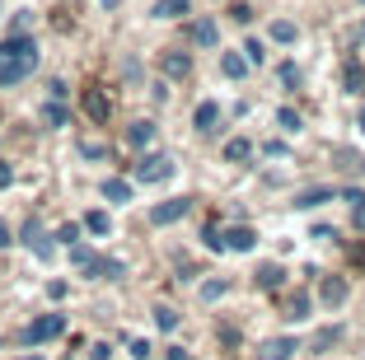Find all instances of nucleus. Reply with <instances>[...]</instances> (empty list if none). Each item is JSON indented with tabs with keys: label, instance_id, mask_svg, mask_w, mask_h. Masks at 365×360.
<instances>
[{
	"label": "nucleus",
	"instance_id": "1",
	"mask_svg": "<svg viewBox=\"0 0 365 360\" xmlns=\"http://www.w3.org/2000/svg\"><path fill=\"white\" fill-rule=\"evenodd\" d=\"M33 71H38V43H33V33H10L0 43V89H14Z\"/></svg>",
	"mask_w": 365,
	"mask_h": 360
},
{
	"label": "nucleus",
	"instance_id": "2",
	"mask_svg": "<svg viewBox=\"0 0 365 360\" xmlns=\"http://www.w3.org/2000/svg\"><path fill=\"white\" fill-rule=\"evenodd\" d=\"M19 239H24V248H29L33 257H43V262H47V257L56 253L52 234H47V230H43V225H38V220H29V225H24V230H19Z\"/></svg>",
	"mask_w": 365,
	"mask_h": 360
},
{
	"label": "nucleus",
	"instance_id": "3",
	"mask_svg": "<svg viewBox=\"0 0 365 360\" xmlns=\"http://www.w3.org/2000/svg\"><path fill=\"white\" fill-rule=\"evenodd\" d=\"M136 178H140V182H169V178H173V159H169V155H140Z\"/></svg>",
	"mask_w": 365,
	"mask_h": 360
},
{
	"label": "nucleus",
	"instance_id": "4",
	"mask_svg": "<svg viewBox=\"0 0 365 360\" xmlns=\"http://www.w3.org/2000/svg\"><path fill=\"white\" fill-rule=\"evenodd\" d=\"M192 211V197H169V202H160V206H150V225H178L182 215Z\"/></svg>",
	"mask_w": 365,
	"mask_h": 360
},
{
	"label": "nucleus",
	"instance_id": "5",
	"mask_svg": "<svg viewBox=\"0 0 365 360\" xmlns=\"http://www.w3.org/2000/svg\"><path fill=\"white\" fill-rule=\"evenodd\" d=\"M61 328H66V318H61V314H43V318H33V323H29V332H24V337H29L33 346H43V341L61 337Z\"/></svg>",
	"mask_w": 365,
	"mask_h": 360
},
{
	"label": "nucleus",
	"instance_id": "6",
	"mask_svg": "<svg viewBox=\"0 0 365 360\" xmlns=\"http://www.w3.org/2000/svg\"><path fill=\"white\" fill-rule=\"evenodd\" d=\"M80 108H85V117H89V122H98V127H103L108 113H113V103H108V94L98 85H89L85 94H80Z\"/></svg>",
	"mask_w": 365,
	"mask_h": 360
},
{
	"label": "nucleus",
	"instance_id": "7",
	"mask_svg": "<svg viewBox=\"0 0 365 360\" xmlns=\"http://www.w3.org/2000/svg\"><path fill=\"white\" fill-rule=\"evenodd\" d=\"M346 295H351V286H346V276H323V286H319V299L323 309H342Z\"/></svg>",
	"mask_w": 365,
	"mask_h": 360
},
{
	"label": "nucleus",
	"instance_id": "8",
	"mask_svg": "<svg viewBox=\"0 0 365 360\" xmlns=\"http://www.w3.org/2000/svg\"><path fill=\"white\" fill-rule=\"evenodd\" d=\"M230 253H253L258 248V230H248V225H235V230H220Z\"/></svg>",
	"mask_w": 365,
	"mask_h": 360
},
{
	"label": "nucleus",
	"instance_id": "9",
	"mask_svg": "<svg viewBox=\"0 0 365 360\" xmlns=\"http://www.w3.org/2000/svg\"><path fill=\"white\" fill-rule=\"evenodd\" d=\"M160 71L169 75V80H187V75H192V56L178 52V47H169V52L160 56Z\"/></svg>",
	"mask_w": 365,
	"mask_h": 360
},
{
	"label": "nucleus",
	"instance_id": "10",
	"mask_svg": "<svg viewBox=\"0 0 365 360\" xmlns=\"http://www.w3.org/2000/svg\"><path fill=\"white\" fill-rule=\"evenodd\" d=\"M71 267H76L80 276H98V267H103V257H98L94 248H85V244H71Z\"/></svg>",
	"mask_w": 365,
	"mask_h": 360
},
{
	"label": "nucleus",
	"instance_id": "11",
	"mask_svg": "<svg viewBox=\"0 0 365 360\" xmlns=\"http://www.w3.org/2000/svg\"><path fill=\"white\" fill-rule=\"evenodd\" d=\"M295 351H300V346H295V337H267L258 346V360H290Z\"/></svg>",
	"mask_w": 365,
	"mask_h": 360
},
{
	"label": "nucleus",
	"instance_id": "12",
	"mask_svg": "<svg viewBox=\"0 0 365 360\" xmlns=\"http://www.w3.org/2000/svg\"><path fill=\"white\" fill-rule=\"evenodd\" d=\"M333 164L346 173V178H365V159L356 155V150H346V145H337V150H333Z\"/></svg>",
	"mask_w": 365,
	"mask_h": 360
},
{
	"label": "nucleus",
	"instance_id": "13",
	"mask_svg": "<svg viewBox=\"0 0 365 360\" xmlns=\"http://www.w3.org/2000/svg\"><path fill=\"white\" fill-rule=\"evenodd\" d=\"M337 192L333 187H304V192H295V211H319L323 202H333Z\"/></svg>",
	"mask_w": 365,
	"mask_h": 360
},
{
	"label": "nucleus",
	"instance_id": "14",
	"mask_svg": "<svg viewBox=\"0 0 365 360\" xmlns=\"http://www.w3.org/2000/svg\"><path fill=\"white\" fill-rule=\"evenodd\" d=\"M187 10H192V0H155V5H150V19L169 24V19H178V14H187Z\"/></svg>",
	"mask_w": 365,
	"mask_h": 360
},
{
	"label": "nucleus",
	"instance_id": "15",
	"mask_svg": "<svg viewBox=\"0 0 365 360\" xmlns=\"http://www.w3.org/2000/svg\"><path fill=\"white\" fill-rule=\"evenodd\" d=\"M253 281H258V290H277L281 281H286V267L281 262H262L258 272H253Z\"/></svg>",
	"mask_w": 365,
	"mask_h": 360
},
{
	"label": "nucleus",
	"instance_id": "16",
	"mask_svg": "<svg viewBox=\"0 0 365 360\" xmlns=\"http://www.w3.org/2000/svg\"><path fill=\"white\" fill-rule=\"evenodd\" d=\"M342 89H346V94H365V66L361 61L342 66Z\"/></svg>",
	"mask_w": 365,
	"mask_h": 360
},
{
	"label": "nucleus",
	"instance_id": "17",
	"mask_svg": "<svg viewBox=\"0 0 365 360\" xmlns=\"http://www.w3.org/2000/svg\"><path fill=\"white\" fill-rule=\"evenodd\" d=\"M192 43H197V47H215V43H220V29H215V19H197V24H192Z\"/></svg>",
	"mask_w": 365,
	"mask_h": 360
},
{
	"label": "nucleus",
	"instance_id": "18",
	"mask_svg": "<svg viewBox=\"0 0 365 360\" xmlns=\"http://www.w3.org/2000/svg\"><path fill=\"white\" fill-rule=\"evenodd\" d=\"M309 309H314V299L304 295V290H295V295H290V304H286V318H290V323H304V318H309Z\"/></svg>",
	"mask_w": 365,
	"mask_h": 360
},
{
	"label": "nucleus",
	"instance_id": "19",
	"mask_svg": "<svg viewBox=\"0 0 365 360\" xmlns=\"http://www.w3.org/2000/svg\"><path fill=\"white\" fill-rule=\"evenodd\" d=\"M127 140H131L136 150L155 145V122H131V127H127Z\"/></svg>",
	"mask_w": 365,
	"mask_h": 360
},
{
	"label": "nucleus",
	"instance_id": "20",
	"mask_svg": "<svg viewBox=\"0 0 365 360\" xmlns=\"http://www.w3.org/2000/svg\"><path fill=\"white\" fill-rule=\"evenodd\" d=\"M215 122H220V103H202L192 113V127L197 131H215Z\"/></svg>",
	"mask_w": 365,
	"mask_h": 360
},
{
	"label": "nucleus",
	"instance_id": "21",
	"mask_svg": "<svg viewBox=\"0 0 365 360\" xmlns=\"http://www.w3.org/2000/svg\"><path fill=\"white\" fill-rule=\"evenodd\" d=\"M248 155H253V140H248V136H235V140H225V164H244Z\"/></svg>",
	"mask_w": 365,
	"mask_h": 360
},
{
	"label": "nucleus",
	"instance_id": "22",
	"mask_svg": "<svg viewBox=\"0 0 365 360\" xmlns=\"http://www.w3.org/2000/svg\"><path fill=\"white\" fill-rule=\"evenodd\" d=\"M220 71H225L230 80H244V75H248V61L239 52H220Z\"/></svg>",
	"mask_w": 365,
	"mask_h": 360
},
{
	"label": "nucleus",
	"instance_id": "23",
	"mask_svg": "<svg viewBox=\"0 0 365 360\" xmlns=\"http://www.w3.org/2000/svg\"><path fill=\"white\" fill-rule=\"evenodd\" d=\"M103 197H108V202H131V182H122V178H108L103 182Z\"/></svg>",
	"mask_w": 365,
	"mask_h": 360
},
{
	"label": "nucleus",
	"instance_id": "24",
	"mask_svg": "<svg viewBox=\"0 0 365 360\" xmlns=\"http://www.w3.org/2000/svg\"><path fill=\"white\" fill-rule=\"evenodd\" d=\"M155 328L173 332V328H178V309H173V304H155Z\"/></svg>",
	"mask_w": 365,
	"mask_h": 360
},
{
	"label": "nucleus",
	"instance_id": "25",
	"mask_svg": "<svg viewBox=\"0 0 365 360\" xmlns=\"http://www.w3.org/2000/svg\"><path fill=\"white\" fill-rule=\"evenodd\" d=\"M244 61L262 66V61H267V43H262V38H244Z\"/></svg>",
	"mask_w": 365,
	"mask_h": 360
},
{
	"label": "nucleus",
	"instance_id": "26",
	"mask_svg": "<svg viewBox=\"0 0 365 360\" xmlns=\"http://www.w3.org/2000/svg\"><path fill=\"white\" fill-rule=\"evenodd\" d=\"M85 230H89V234H108V230H113L108 211H89V215H85Z\"/></svg>",
	"mask_w": 365,
	"mask_h": 360
},
{
	"label": "nucleus",
	"instance_id": "27",
	"mask_svg": "<svg viewBox=\"0 0 365 360\" xmlns=\"http://www.w3.org/2000/svg\"><path fill=\"white\" fill-rule=\"evenodd\" d=\"M43 122H47V127H66L71 117H66V108H61V103H56V98H52V103L43 108Z\"/></svg>",
	"mask_w": 365,
	"mask_h": 360
},
{
	"label": "nucleus",
	"instance_id": "28",
	"mask_svg": "<svg viewBox=\"0 0 365 360\" xmlns=\"http://www.w3.org/2000/svg\"><path fill=\"white\" fill-rule=\"evenodd\" d=\"M272 43H295V24L277 19V24H272Z\"/></svg>",
	"mask_w": 365,
	"mask_h": 360
},
{
	"label": "nucleus",
	"instance_id": "29",
	"mask_svg": "<svg viewBox=\"0 0 365 360\" xmlns=\"http://www.w3.org/2000/svg\"><path fill=\"white\" fill-rule=\"evenodd\" d=\"M277 122H281V131H290V136L300 131V113H290V108H281V113H277Z\"/></svg>",
	"mask_w": 365,
	"mask_h": 360
},
{
	"label": "nucleus",
	"instance_id": "30",
	"mask_svg": "<svg viewBox=\"0 0 365 360\" xmlns=\"http://www.w3.org/2000/svg\"><path fill=\"white\" fill-rule=\"evenodd\" d=\"M52 239H61L66 248H71V244H80V225H76V220H71V225H61V230H56Z\"/></svg>",
	"mask_w": 365,
	"mask_h": 360
},
{
	"label": "nucleus",
	"instance_id": "31",
	"mask_svg": "<svg viewBox=\"0 0 365 360\" xmlns=\"http://www.w3.org/2000/svg\"><path fill=\"white\" fill-rule=\"evenodd\" d=\"M122 272H127V262H118V257H103V267H98V276H108V281H118Z\"/></svg>",
	"mask_w": 365,
	"mask_h": 360
},
{
	"label": "nucleus",
	"instance_id": "32",
	"mask_svg": "<svg viewBox=\"0 0 365 360\" xmlns=\"http://www.w3.org/2000/svg\"><path fill=\"white\" fill-rule=\"evenodd\" d=\"M225 281H206V286H202V299H206V304H211V299H220V295H225Z\"/></svg>",
	"mask_w": 365,
	"mask_h": 360
},
{
	"label": "nucleus",
	"instance_id": "33",
	"mask_svg": "<svg viewBox=\"0 0 365 360\" xmlns=\"http://www.w3.org/2000/svg\"><path fill=\"white\" fill-rule=\"evenodd\" d=\"M337 337H342V328H323V332H319V337H314V346H319V351H323V346H333V341H337Z\"/></svg>",
	"mask_w": 365,
	"mask_h": 360
},
{
	"label": "nucleus",
	"instance_id": "34",
	"mask_svg": "<svg viewBox=\"0 0 365 360\" xmlns=\"http://www.w3.org/2000/svg\"><path fill=\"white\" fill-rule=\"evenodd\" d=\"M230 19H235V24H248V19H253V10H248L244 0H239V5H230Z\"/></svg>",
	"mask_w": 365,
	"mask_h": 360
},
{
	"label": "nucleus",
	"instance_id": "35",
	"mask_svg": "<svg viewBox=\"0 0 365 360\" xmlns=\"http://www.w3.org/2000/svg\"><path fill=\"white\" fill-rule=\"evenodd\" d=\"M351 225H356V230H361V234H365V197H361V202H356V206H351Z\"/></svg>",
	"mask_w": 365,
	"mask_h": 360
},
{
	"label": "nucleus",
	"instance_id": "36",
	"mask_svg": "<svg viewBox=\"0 0 365 360\" xmlns=\"http://www.w3.org/2000/svg\"><path fill=\"white\" fill-rule=\"evenodd\" d=\"M113 356V346H108V341H94V346H89V360H108Z\"/></svg>",
	"mask_w": 365,
	"mask_h": 360
},
{
	"label": "nucleus",
	"instance_id": "37",
	"mask_svg": "<svg viewBox=\"0 0 365 360\" xmlns=\"http://www.w3.org/2000/svg\"><path fill=\"white\" fill-rule=\"evenodd\" d=\"M281 85H300V71H295V66H290V61L281 66Z\"/></svg>",
	"mask_w": 365,
	"mask_h": 360
},
{
	"label": "nucleus",
	"instance_id": "38",
	"mask_svg": "<svg viewBox=\"0 0 365 360\" xmlns=\"http://www.w3.org/2000/svg\"><path fill=\"white\" fill-rule=\"evenodd\" d=\"M131 356H136V360H150V341L136 337V341H131Z\"/></svg>",
	"mask_w": 365,
	"mask_h": 360
},
{
	"label": "nucleus",
	"instance_id": "39",
	"mask_svg": "<svg viewBox=\"0 0 365 360\" xmlns=\"http://www.w3.org/2000/svg\"><path fill=\"white\" fill-rule=\"evenodd\" d=\"M10 244H14V239H10V225L0 220V248H10Z\"/></svg>",
	"mask_w": 365,
	"mask_h": 360
},
{
	"label": "nucleus",
	"instance_id": "40",
	"mask_svg": "<svg viewBox=\"0 0 365 360\" xmlns=\"http://www.w3.org/2000/svg\"><path fill=\"white\" fill-rule=\"evenodd\" d=\"M14 182V173H10V164H0V187H10Z\"/></svg>",
	"mask_w": 365,
	"mask_h": 360
},
{
	"label": "nucleus",
	"instance_id": "41",
	"mask_svg": "<svg viewBox=\"0 0 365 360\" xmlns=\"http://www.w3.org/2000/svg\"><path fill=\"white\" fill-rule=\"evenodd\" d=\"M169 360H192V356H187L182 346H169Z\"/></svg>",
	"mask_w": 365,
	"mask_h": 360
},
{
	"label": "nucleus",
	"instance_id": "42",
	"mask_svg": "<svg viewBox=\"0 0 365 360\" xmlns=\"http://www.w3.org/2000/svg\"><path fill=\"white\" fill-rule=\"evenodd\" d=\"M351 262H356V267H365V248H356V253H351Z\"/></svg>",
	"mask_w": 365,
	"mask_h": 360
},
{
	"label": "nucleus",
	"instance_id": "43",
	"mask_svg": "<svg viewBox=\"0 0 365 360\" xmlns=\"http://www.w3.org/2000/svg\"><path fill=\"white\" fill-rule=\"evenodd\" d=\"M356 127H361V131H365V108H361V117H356Z\"/></svg>",
	"mask_w": 365,
	"mask_h": 360
},
{
	"label": "nucleus",
	"instance_id": "44",
	"mask_svg": "<svg viewBox=\"0 0 365 360\" xmlns=\"http://www.w3.org/2000/svg\"><path fill=\"white\" fill-rule=\"evenodd\" d=\"M361 47H365V24H361Z\"/></svg>",
	"mask_w": 365,
	"mask_h": 360
},
{
	"label": "nucleus",
	"instance_id": "45",
	"mask_svg": "<svg viewBox=\"0 0 365 360\" xmlns=\"http://www.w3.org/2000/svg\"><path fill=\"white\" fill-rule=\"evenodd\" d=\"M19 360H43V356H19Z\"/></svg>",
	"mask_w": 365,
	"mask_h": 360
},
{
	"label": "nucleus",
	"instance_id": "46",
	"mask_svg": "<svg viewBox=\"0 0 365 360\" xmlns=\"http://www.w3.org/2000/svg\"><path fill=\"white\" fill-rule=\"evenodd\" d=\"M103 5H118V0H103Z\"/></svg>",
	"mask_w": 365,
	"mask_h": 360
}]
</instances>
